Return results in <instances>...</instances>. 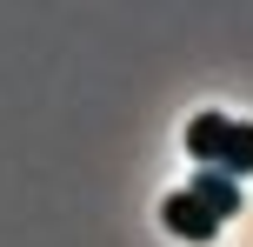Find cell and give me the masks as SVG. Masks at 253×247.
Here are the masks:
<instances>
[{
  "instance_id": "4",
  "label": "cell",
  "mask_w": 253,
  "mask_h": 247,
  "mask_svg": "<svg viewBox=\"0 0 253 247\" xmlns=\"http://www.w3.org/2000/svg\"><path fill=\"white\" fill-rule=\"evenodd\" d=\"M213 174H227V181L253 174V120H233V127H227V147H220V167Z\"/></svg>"
},
{
  "instance_id": "3",
  "label": "cell",
  "mask_w": 253,
  "mask_h": 247,
  "mask_svg": "<svg viewBox=\"0 0 253 247\" xmlns=\"http://www.w3.org/2000/svg\"><path fill=\"white\" fill-rule=\"evenodd\" d=\"M227 127H233V120H227V114H213V107H207V114H193V120H187V154L200 160V167H220Z\"/></svg>"
},
{
  "instance_id": "1",
  "label": "cell",
  "mask_w": 253,
  "mask_h": 247,
  "mask_svg": "<svg viewBox=\"0 0 253 247\" xmlns=\"http://www.w3.org/2000/svg\"><path fill=\"white\" fill-rule=\"evenodd\" d=\"M160 221H167V234H180V241H200V247L220 234V221H213V214H207L200 200L187 194V187H173V194L160 200Z\"/></svg>"
},
{
  "instance_id": "2",
  "label": "cell",
  "mask_w": 253,
  "mask_h": 247,
  "mask_svg": "<svg viewBox=\"0 0 253 247\" xmlns=\"http://www.w3.org/2000/svg\"><path fill=\"white\" fill-rule=\"evenodd\" d=\"M187 194L200 200V207L213 214V221H233V214L247 207V200H240V181H227V174H213V167H193V181H187Z\"/></svg>"
}]
</instances>
